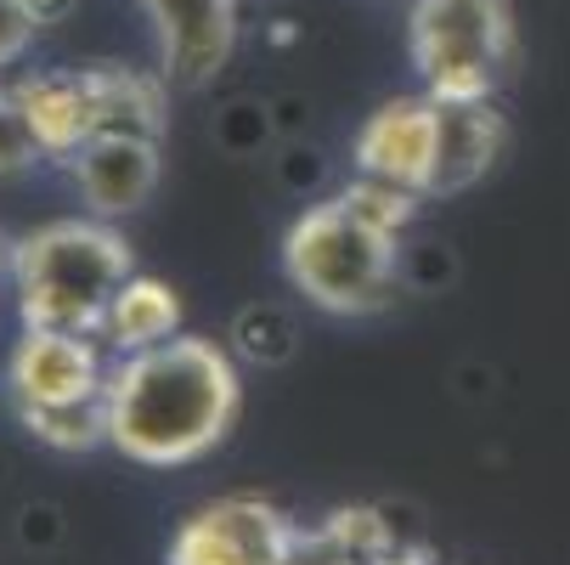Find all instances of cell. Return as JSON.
Masks as SVG:
<instances>
[{"instance_id":"cell-1","label":"cell","mask_w":570,"mask_h":565,"mask_svg":"<svg viewBox=\"0 0 570 565\" xmlns=\"http://www.w3.org/2000/svg\"><path fill=\"white\" fill-rule=\"evenodd\" d=\"M237 401L232 357L209 340L170 334L108 373V441L147 469L193 464L226 441Z\"/></svg>"},{"instance_id":"cell-2","label":"cell","mask_w":570,"mask_h":565,"mask_svg":"<svg viewBox=\"0 0 570 565\" xmlns=\"http://www.w3.org/2000/svg\"><path fill=\"white\" fill-rule=\"evenodd\" d=\"M419 193L390 187V182H351L345 193H334L328 204L305 210L288 237H283V266L288 283L340 316H362L379 311L390 300L395 283V244L401 226L413 221Z\"/></svg>"},{"instance_id":"cell-3","label":"cell","mask_w":570,"mask_h":565,"mask_svg":"<svg viewBox=\"0 0 570 565\" xmlns=\"http://www.w3.org/2000/svg\"><path fill=\"white\" fill-rule=\"evenodd\" d=\"M18 305L23 329H62V334H91L114 294L136 277L125 237L102 221H51L12 250Z\"/></svg>"},{"instance_id":"cell-4","label":"cell","mask_w":570,"mask_h":565,"mask_svg":"<svg viewBox=\"0 0 570 565\" xmlns=\"http://www.w3.org/2000/svg\"><path fill=\"white\" fill-rule=\"evenodd\" d=\"M18 103L46 153H79L97 136L165 130V86L125 62H86V68H46L18 79Z\"/></svg>"},{"instance_id":"cell-5","label":"cell","mask_w":570,"mask_h":565,"mask_svg":"<svg viewBox=\"0 0 570 565\" xmlns=\"http://www.w3.org/2000/svg\"><path fill=\"white\" fill-rule=\"evenodd\" d=\"M406 46L430 97L480 103L514 62V12L509 0H419Z\"/></svg>"},{"instance_id":"cell-6","label":"cell","mask_w":570,"mask_h":565,"mask_svg":"<svg viewBox=\"0 0 570 565\" xmlns=\"http://www.w3.org/2000/svg\"><path fill=\"white\" fill-rule=\"evenodd\" d=\"M288 520L261 498H220L181 520L165 565H288L294 559Z\"/></svg>"},{"instance_id":"cell-7","label":"cell","mask_w":570,"mask_h":565,"mask_svg":"<svg viewBox=\"0 0 570 565\" xmlns=\"http://www.w3.org/2000/svg\"><path fill=\"white\" fill-rule=\"evenodd\" d=\"M435 147H441V103L435 97H395L379 114H367V125L356 130V165L373 182L430 198Z\"/></svg>"},{"instance_id":"cell-8","label":"cell","mask_w":570,"mask_h":565,"mask_svg":"<svg viewBox=\"0 0 570 565\" xmlns=\"http://www.w3.org/2000/svg\"><path fill=\"white\" fill-rule=\"evenodd\" d=\"M12 396H18V413L29 419V413L79 408V401L108 396V379L86 334L29 329L12 351Z\"/></svg>"},{"instance_id":"cell-9","label":"cell","mask_w":570,"mask_h":565,"mask_svg":"<svg viewBox=\"0 0 570 565\" xmlns=\"http://www.w3.org/2000/svg\"><path fill=\"white\" fill-rule=\"evenodd\" d=\"M176 86L215 79L237 46V0H141Z\"/></svg>"},{"instance_id":"cell-10","label":"cell","mask_w":570,"mask_h":565,"mask_svg":"<svg viewBox=\"0 0 570 565\" xmlns=\"http://www.w3.org/2000/svg\"><path fill=\"white\" fill-rule=\"evenodd\" d=\"M73 182L97 215H136L158 187V136L119 130L73 153Z\"/></svg>"},{"instance_id":"cell-11","label":"cell","mask_w":570,"mask_h":565,"mask_svg":"<svg viewBox=\"0 0 570 565\" xmlns=\"http://www.w3.org/2000/svg\"><path fill=\"white\" fill-rule=\"evenodd\" d=\"M435 103H441V147H435L430 198H452V193H469V187L503 158L509 125H503V114L492 108V97H480V103L435 97Z\"/></svg>"},{"instance_id":"cell-12","label":"cell","mask_w":570,"mask_h":565,"mask_svg":"<svg viewBox=\"0 0 570 565\" xmlns=\"http://www.w3.org/2000/svg\"><path fill=\"white\" fill-rule=\"evenodd\" d=\"M176 322H181L176 289H170L165 277H141V272H136V277L114 294V305H108V316H102V334L130 357V351H147V345H158V340H170Z\"/></svg>"},{"instance_id":"cell-13","label":"cell","mask_w":570,"mask_h":565,"mask_svg":"<svg viewBox=\"0 0 570 565\" xmlns=\"http://www.w3.org/2000/svg\"><path fill=\"white\" fill-rule=\"evenodd\" d=\"M40 153H46V147H40V136H35V125H29L18 91H0V176L29 171Z\"/></svg>"},{"instance_id":"cell-14","label":"cell","mask_w":570,"mask_h":565,"mask_svg":"<svg viewBox=\"0 0 570 565\" xmlns=\"http://www.w3.org/2000/svg\"><path fill=\"white\" fill-rule=\"evenodd\" d=\"M40 29H46V7H40V0H0V68L18 62L35 46Z\"/></svg>"},{"instance_id":"cell-15","label":"cell","mask_w":570,"mask_h":565,"mask_svg":"<svg viewBox=\"0 0 570 565\" xmlns=\"http://www.w3.org/2000/svg\"><path fill=\"white\" fill-rule=\"evenodd\" d=\"M12 250H18V244H12V237H7V232H0V272H7V266H12Z\"/></svg>"}]
</instances>
